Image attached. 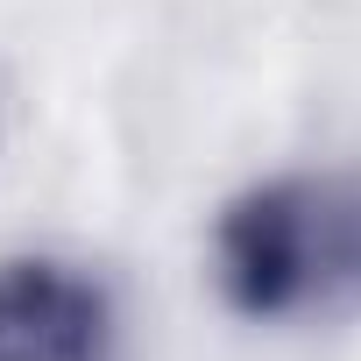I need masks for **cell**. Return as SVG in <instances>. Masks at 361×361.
<instances>
[{
  "instance_id": "6da1fadb",
  "label": "cell",
  "mask_w": 361,
  "mask_h": 361,
  "mask_svg": "<svg viewBox=\"0 0 361 361\" xmlns=\"http://www.w3.org/2000/svg\"><path fill=\"white\" fill-rule=\"evenodd\" d=\"M213 283L248 326L361 319V170H283L213 220Z\"/></svg>"
},
{
  "instance_id": "7a4b0ae2",
  "label": "cell",
  "mask_w": 361,
  "mask_h": 361,
  "mask_svg": "<svg viewBox=\"0 0 361 361\" xmlns=\"http://www.w3.org/2000/svg\"><path fill=\"white\" fill-rule=\"evenodd\" d=\"M0 361H121L114 290L57 255L0 262Z\"/></svg>"
}]
</instances>
